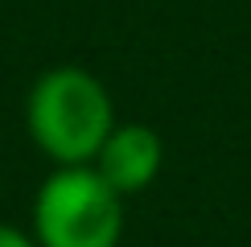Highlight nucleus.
<instances>
[{
    "label": "nucleus",
    "instance_id": "1",
    "mask_svg": "<svg viewBox=\"0 0 251 247\" xmlns=\"http://www.w3.org/2000/svg\"><path fill=\"white\" fill-rule=\"evenodd\" d=\"M25 128L58 165H91L116 128L107 87L78 66H58L33 82L25 99Z\"/></svg>",
    "mask_w": 251,
    "mask_h": 247
},
{
    "label": "nucleus",
    "instance_id": "2",
    "mask_svg": "<svg viewBox=\"0 0 251 247\" xmlns=\"http://www.w3.org/2000/svg\"><path fill=\"white\" fill-rule=\"evenodd\" d=\"M124 231V198L95 165H58L33 198L37 247H116Z\"/></svg>",
    "mask_w": 251,
    "mask_h": 247
},
{
    "label": "nucleus",
    "instance_id": "3",
    "mask_svg": "<svg viewBox=\"0 0 251 247\" xmlns=\"http://www.w3.org/2000/svg\"><path fill=\"white\" fill-rule=\"evenodd\" d=\"M95 169L120 198L140 194L161 173V140L144 124H124V128L116 124L107 132V140H103V148L95 152Z\"/></svg>",
    "mask_w": 251,
    "mask_h": 247
},
{
    "label": "nucleus",
    "instance_id": "4",
    "mask_svg": "<svg viewBox=\"0 0 251 247\" xmlns=\"http://www.w3.org/2000/svg\"><path fill=\"white\" fill-rule=\"evenodd\" d=\"M0 247H37V243L29 239L25 231H17V226H8V222H0Z\"/></svg>",
    "mask_w": 251,
    "mask_h": 247
}]
</instances>
